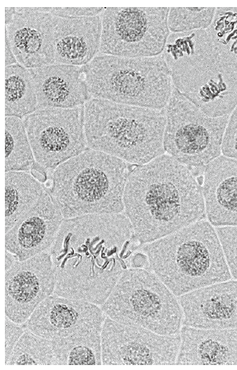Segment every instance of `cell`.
<instances>
[{"mask_svg": "<svg viewBox=\"0 0 237 370\" xmlns=\"http://www.w3.org/2000/svg\"><path fill=\"white\" fill-rule=\"evenodd\" d=\"M125 214L65 218L50 248L53 294L102 305L138 247Z\"/></svg>", "mask_w": 237, "mask_h": 370, "instance_id": "obj_1", "label": "cell"}, {"mask_svg": "<svg viewBox=\"0 0 237 370\" xmlns=\"http://www.w3.org/2000/svg\"><path fill=\"white\" fill-rule=\"evenodd\" d=\"M125 215L137 243H151L205 217L203 190L189 168L163 154L129 174Z\"/></svg>", "mask_w": 237, "mask_h": 370, "instance_id": "obj_2", "label": "cell"}, {"mask_svg": "<svg viewBox=\"0 0 237 370\" xmlns=\"http://www.w3.org/2000/svg\"><path fill=\"white\" fill-rule=\"evenodd\" d=\"M173 87L210 117L230 115L237 106V75L219 60L206 31L169 35L162 53Z\"/></svg>", "mask_w": 237, "mask_h": 370, "instance_id": "obj_3", "label": "cell"}, {"mask_svg": "<svg viewBox=\"0 0 237 370\" xmlns=\"http://www.w3.org/2000/svg\"><path fill=\"white\" fill-rule=\"evenodd\" d=\"M149 267L177 296L231 278L217 231L200 220L144 244Z\"/></svg>", "mask_w": 237, "mask_h": 370, "instance_id": "obj_4", "label": "cell"}, {"mask_svg": "<svg viewBox=\"0 0 237 370\" xmlns=\"http://www.w3.org/2000/svg\"><path fill=\"white\" fill-rule=\"evenodd\" d=\"M165 108L156 110L90 98L84 105L88 148L125 162L146 164L164 154Z\"/></svg>", "mask_w": 237, "mask_h": 370, "instance_id": "obj_5", "label": "cell"}, {"mask_svg": "<svg viewBox=\"0 0 237 370\" xmlns=\"http://www.w3.org/2000/svg\"><path fill=\"white\" fill-rule=\"evenodd\" d=\"M130 172L123 160L87 148L54 170L50 193L64 218L121 213Z\"/></svg>", "mask_w": 237, "mask_h": 370, "instance_id": "obj_6", "label": "cell"}, {"mask_svg": "<svg viewBox=\"0 0 237 370\" xmlns=\"http://www.w3.org/2000/svg\"><path fill=\"white\" fill-rule=\"evenodd\" d=\"M83 70L93 98L163 110L174 88L163 55L126 58L102 54Z\"/></svg>", "mask_w": 237, "mask_h": 370, "instance_id": "obj_7", "label": "cell"}, {"mask_svg": "<svg viewBox=\"0 0 237 370\" xmlns=\"http://www.w3.org/2000/svg\"><path fill=\"white\" fill-rule=\"evenodd\" d=\"M175 295L150 271L126 269L101 308L107 317L157 333H178L183 313Z\"/></svg>", "mask_w": 237, "mask_h": 370, "instance_id": "obj_8", "label": "cell"}, {"mask_svg": "<svg viewBox=\"0 0 237 370\" xmlns=\"http://www.w3.org/2000/svg\"><path fill=\"white\" fill-rule=\"evenodd\" d=\"M165 111V152L185 166L203 172L220 156L229 115L210 117L175 88Z\"/></svg>", "mask_w": 237, "mask_h": 370, "instance_id": "obj_9", "label": "cell"}, {"mask_svg": "<svg viewBox=\"0 0 237 370\" xmlns=\"http://www.w3.org/2000/svg\"><path fill=\"white\" fill-rule=\"evenodd\" d=\"M168 11V7L104 8L100 52L126 58L161 55L170 35Z\"/></svg>", "mask_w": 237, "mask_h": 370, "instance_id": "obj_10", "label": "cell"}, {"mask_svg": "<svg viewBox=\"0 0 237 370\" xmlns=\"http://www.w3.org/2000/svg\"><path fill=\"white\" fill-rule=\"evenodd\" d=\"M24 125L35 161L44 170H55L87 148L84 106L37 109L25 116Z\"/></svg>", "mask_w": 237, "mask_h": 370, "instance_id": "obj_11", "label": "cell"}, {"mask_svg": "<svg viewBox=\"0 0 237 370\" xmlns=\"http://www.w3.org/2000/svg\"><path fill=\"white\" fill-rule=\"evenodd\" d=\"M104 365L176 364L181 337L163 335L107 317L101 331Z\"/></svg>", "mask_w": 237, "mask_h": 370, "instance_id": "obj_12", "label": "cell"}, {"mask_svg": "<svg viewBox=\"0 0 237 370\" xmlns=\"http://www.w3.org/2000/svg\"><path fill=\"white\" fill-rule=\"evenodd\" d=\"M56 280L46 251L19 261L5 274V314L17 324L27 321L36 307L54 293Z\"/></svg>", "mask_w": 237, "mask_h": 370, "instance_id": "obj_13", "label": "cell"}, {"mask_svg": "<svg viewBox=\"0 0 237 370\" xmlns=\"http://www.w3.org/2000/svg\"><path fill=\"white\" fill-rule=\"evenodd\" d=\"M107 315L97 305L87 300L51 295L27 321L33 333L53 340L93 330L102 331Z\"/></svg>", "mask_w": 237, "mask_h": 370, "instance_id": "obj_14", "label": "cell"}, {"mask_svg": "<svg viewBox=\"0 0 237 370\" xmlns=\"http://www.w3.org/2000/svg\"><path fill=\"white\" fill-rule=\"evenodd\" d=\"M58 17L34 8H16L5 29L17 61L32 69L55 63L54 31Z\"/></svg>", "mask_w": 237, "mask_h": 370, "instance_id": "obj_15", "label": "cell"}, {"mask_svg": "<svg viewBox=\"0 0 237 370\" xmlns=\"http://www.w3.org/2000/svg\"><path fill=\"white\" fill-rule=\"evenodd\" d=\"M51 193L44 191L38 202L5 233L6 250L22 261L53 245L64 220Z\"/></svg>", "mask_w": 237, "mask_h": 370, "instance_id": "obj_16", "label": "cell"}, {"mask_svg": "<svg viewBox=\"0 0 237 370\" xmlns=\"http://www.w3.org/2000/svg\"><path fill=\"white\" fill-rule=\"evenodd\" d=\"M185 326L208 329L237 328V281H224L180 295Z\"/></svg>", "mask_w": 237, "mask_h": 370, "instance_id": "obj_17", "label": "cell"}, {"mask_svg": "<svg viewBox=\"0 0 237 370\" xmlns=\"http://www.w3.org/2000/svg\"><path fill=\"white\" fill-rule=\"evenodd\" d=\"M38 108H73L90 98L83 67L54 63L29 69Z\"/></svg>", "mask_w": 237, "mask_h": 370, "instance_id": "obj_18", "label": "cell"}, {"mask_svg": "<svg viewBox=\"0 0 237 370\" xmlns=\"http://www.w3.org/2000/svg\"><path fill=\"white\" fill-rule=\"evenodd\" d=\"M205 212L215 227L237 226V159L219 156L203 171Z\"/></svg>", "mask_w": 237, "mask_h": 370, "instance_id": "obj_19", "label": "cell"}, {"mask_svg": "<svg viewBox=\"0 0 237 370\" xmlns=\"http://www.w3.org/2000/svg\"><path fill=\"white\" fill-rule=\"evenodd\" d=\"M177 364L237 365V328H198L184 326Z\"/></svg>", "mask_w": 237, "mask_h": 370, "instance_id": "obj_20", "label": "cell"}, {"mask_svg": "<svg viewBox=\"0 0 237 370\" xmlns=\"http://www.w3.org/2000/svg\"><path fill=\"white\" fill-rule=\"evenodd\" d=\"M100 15L60 18L54 31L55 63L86 65L100 51Z\"/></svg>", "mask_w": 237, "mask_h": 370, "instance_id": "obj_21", "label": "cell"}, {"mask_svg": "<svg viewBox=\"0 0 237 370\" xmlns=\"http://www.w3.org/2000/svg\"><path fill=\"white\" fill-rule=\"evenodd\" d=\"M44 191L40 182L29 173L6 172L5 233L38 202Z\"/></svg>", "mask_w": 237, "mask_h": 370, "instance_id": "obj_22", "label": "cell"}, {"mask_svg": "<svg viewBox=\"0 0 237 370\" xmlns=\"http://www.w3.org/2000/svg\"><path fill=\"white\" fill-rule=\"evenodd\" d=\"M100 330L50 340L57 365H101Z\"/></svg>", "mask_w": 237, "mask_h": 370, "instance_id": "obj_23", "label": "cell"}, {"mask_svg": "<svg viewBox=\"0 0 237 370\" xmlns=\"http://www.w3.org/2000/svg\"><path fill=\"white\" fill-rule=\"evenodd\" d=\"M38 108L29 70L15 63L5 68V115L22 118Z\"/></svg>", "mask_w": 237, "mask_h": 370, "instance_id": "obj_24", "label": "cell"}, {"mask_svg": "<svg viewBox=\"0 0 237 370\" xmlns=\"http://www.w3.org/2000/svg\"><path fill=\"white\" fill-rule=\"evenodd\" d=\"M206 31L221 62L237 75V7L216 8Z\"/></svg>", "mask_w": 237, "mask_h": 370, "instance_id": "obj_25", "label": "cell"}, {"mask_svg": "<svg viewBox=\"0 0 237 370\" xmlns=\"http://www.w3.org/2000/svg\"><path fill=\"white\" fill-rule=\"evenodd\" d=\"M35 162L27 134L21 118L5 117V172L26 171Z\"/></svg>", "mask_w": 237, "mask_h": 370, "instance_id": "obj_26", "label": "cell"}, {"mask_svg": "<svg viewBox=\"0 0 237 370\" xmlns=\"http://www.w3.org/2000/svg\"><path fill=\"white\" fill-rule=\"evenodd\" d=\"M6 365H57L50 340L25 331Z\"/></svg>", "mask_w": 237, "mask_h": 370, "instance_id": "obj_27", "label": "cell"}, {"mask_svg": "<svg viewBox=\"0 0 237 370\" xmlns=\"http://www.w3.org/2000/svg\"><path fill=\"white\" fill-rule=\"evenodd\" d=\"M215 11V7H170L168 14V29L172 33L207 30Z\"/></svg>", "mask_w": 237, "mask_h": 370, "instance_id": "obj_28", "label": "cell"}, {"mask_svg": "<svg viewBox=\"0 0 237 370\" xmlns=\"http://www.w3.org/2000/svg\"><path fill=\"white\" fill-rule=\"evenodd\" d=\"M217 236L231 274L237 279V226L217 227Z\"/></svg>", "mask_w": 237, "mask_h": 370, "instance_id": "obj_29", "label": "cell"}, {"mask_svg": "<svg viewBox=\"0 0 237 370\" xmlns=\"http://www.w3.org/2000/svg\"><path fill=\"white\" fill-rule=\"evenodd\" d=\"M224 156L237 159V106L229 115L222 144Z\"/></svg>", "mask_w": 237, "mask_h": 370, "instance_id": "obj_30", "label": "cell"}, {"mask_svg": "<svg viewBox=\"0 0 237 370\" xmlns=\"http://www.w3.org/2000/svg\"><path fill=\"white\" fill-rule=\"evenodd\" d=\"M37 11L48 13L53 15L60 18H80L99 15L104 10V8H34Z\"/></svg>", "mask_w": 237, "mask_h": 370, "instance_id": "obj_31", "label": "cell"}, {"mask_svg": "<svg viewBox=\"0 0 237 370\" xmlns=\"http://www.w3.org/2000/svg\"><path fill=\"white\" fill-rule=\"evenodd\" d=\"M25 331L17 324L5 317V365L11 353Z\"/></svg>", "mask_w": 237, "mask_h": 370, "instance_id": "obj_32", "label": "cell"}, {"mask_svg": "<svg viewBox=\"0 0 237 370\" xmlns=\"http://www.w3.org/2000/svg\"><path fill=\"white\" fill-rule=\"evenodd\" d=\"M17 60L12 51L7 34L5 33V65L15 64Z\"/></svg>", "mask_w": 237, "mask_h": 370, "instance_id": "obj_33", "label": "cell"}, {"mask_svg": "<svg viewBox=\"0 0 237 370\" xmlns=\"http://www.w3.org/2000/svg\"><path fill=\"white\" fill-rule=\"evenodd\" d=\"M149 264L147 255L144 253H137L130 260V265L135 268H142Z\"/></svg>", "mask_w": 237, "mask_h": 370, "instance_id": "obj_34", "label": "cell"}, {"mask_svg": "<svg viewBox=\"0 0 237 370\" xmlns=\"http://www.w3.org/2000/svg\"><path fill=\"white\" fill-rule=\"evenodd\" d=\"M17 260V258L13 253L6 250V272L8 271Z\"/></svg>", "mask_w": 237, "mask_h": 370, "instance_id": "obj_35", "label": "cell"}, {"mask_svg": "<svg viewBox=\"0 0 237 370\" xmlns=\"http://www.w3.org/2000/svg\"><path fill=\"white\" fill-rule=\"evenodd\" d=\"M16 12V8H5V24L8 25L12 20L15 13Z\"/></svg>", "mask_w": 237, "mask_h": 370, "instance_id": "obj_36", "label": "cell"}]
</instances>
